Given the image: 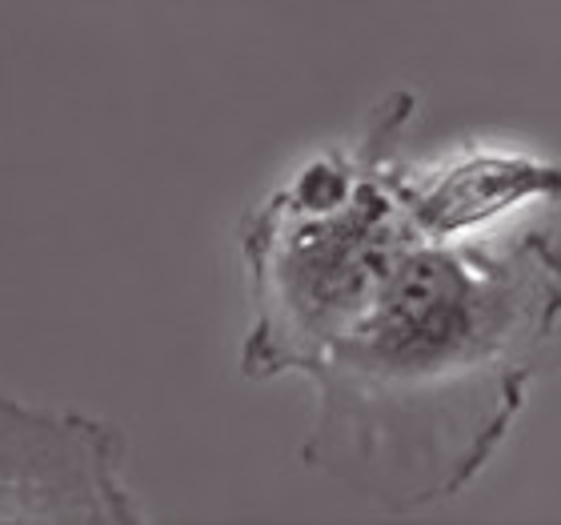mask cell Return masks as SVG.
Masks as SVG:
<instances>
[{
	"label": "cell",
	"mask_w": 561,
	"mask_h": 525,
	"mask_svg": "<svg viewBox=\"0 0 561 525\" xmlns=\"http://www.w3.org/2000/svg\"><path fill=\"white\" fill-rule=\"evenodd\" d=\"M529 197L561 201V169L529 157H469L430 185L405 181V205L425 237H457Z\"/></svg>",
	"instance_id": "277c9868"
},
{
	"label": "cell",
	"mask_w": 561,
	"mask_h": 525,
	"mask_svg": "<svg viewBox=\"0 0 561 525\" xmlns=\"http://www.w3.org/2000/svg\"><path fill=\"white\" fill-rule=\"evenodd\" d=\"M125 454L117 425L0 389V522H145L125 481Z\"/></svg>",
	"instance_id": "3957f363"
},
{
	"label": "cell",
	"mask_w": 561,
	"mask_h": 525,
	"mask_svg": "<svg viewBox=\"0 0 561 525\" xmlns=\"http://www.w3.org/2000/svg\"><path fill=\"white\" fill-rule=\"evenodd\" d=\"M413 96H389L362 152L313 157L241 225L253 329L241 369L253 381L301 374L374 297L401 249L425 237L405 205V176L386 149L405 129Z\"/></svg>",
	"instance_id": "7a4b0ae2"
},
{
	"label": "cell",
	"mask_w": 561,
	"mask_h": 525,
	"mask_svg": "<svg viewBox=\"0 0 561 525\" xmlns=\"http://www.w3.org/2000/svg\"><path fill=\"white\" fill-rule=\"evenodd\" d=\"M561 365V233L413 237L305 377L301 461L386 510L445 502L490 466Z\"/></svg>",
	"instance_id": "6da1fadb"
}]
</instances>
